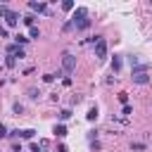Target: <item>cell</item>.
Wrapping results in <instances>:
<instances>
[{"label": "cell", "instance_id": "cb8c5ba5", "mask_svg": "<svg viewBox=\"0 0 152 152\" xmlns=\"http://www.w3.org/2000/svg\"><path fill=\"white\" fill-rule=\"evenodd\" d=\"M7 12H10V7H7V5H0V17H5Z\"/></svg>", "mask_w": 152, "mask_h": 152}, {"label": "cell", "instance_id": "8fae6325", "mask_svg": "<svg viewBox=\"0 0 152 152\" xmlns=\"http://www.w3.org/2000/svg\"><path fill=\"white\" fill-rule=\"evenodd\" d=\"M119 69H121V57H119V55H114V59H112V71H114V74H119Z\"/></svg>", "mask_w": 152, "mask_h": 152}, {"label": "cell", "instance_id": "ba28073f", "mask_svg": "<svg viewBox=\"0 0 152 152\" xmlns=\"http://www.w3.org/2000/svg\"><path fill=\"white\" fill-rule=\"evenodd\" d=\"M28 10L40 14V12H48V5H45V2H33V0H31V2H28Z\"/></svg>", "mask_w": 152, "mask_h": 152}, {"label": "cell", "instance_id": "603a6c76", "mask_svg": "<svg viewBox=\"0 0 152 152\" xmlns=\"http://www.w3.org/2000/svg\"><path fill=\"white\" fill-rule=\"evenodd\" d=\"M131 147H133V150H138V152H140V150H145V145H142V142H133Z\"/></svg>", "mask_w": 152, "mask_h": 152}, {"label": "cell", "instance_id": "e0dca14e", "mask_svg": "<svg viewBox=\"0 0 152 152\" xmlns=\"http://www.w3.org/2000/svg\"><path fill=\"white\" fill-rule=\"evenodd\" d=\"M33 21H36L33 14H26V17H24V24H26V26H33Z\"/></svg>", "mask_w": 152, "mask_h": 152}, {"label": "cell", "instance_id": "ffe728a7", "mask_svg": "<svg viewBox=\"0 0 152 152\" xmlns=\"http://www.w3.org/2000/svg\"><path fill=\"white\" fill-rule=\"evenodd\" d=\"M119 102L121 104H128V93H119Z\"/></svg>", "mask_w": 152, "mask_h": 152}, {"label": "cell", "instance_id": "d6986e66", "mask_svg": "<svg viewBox=\"0 0 152 152\" xmlns=\"http://www.w3.org/2000/svg\"><path fill=\"white\" fill-rule=\"evenodd\" d=\"M14 64H17V59H14V57H10V55H7V59H5V66H10V69H12V66H14Z\"/></svg>", "mask_w": 152, "mask_h": 152}, {"label": "cell", "instance_id": "52a82bcc", "mask_svg": "<svg viewBox=\"0 0 152 152\" xmlns=\"http://www.w3.org/2000/svg\"><path fill=\"white\" fill-rule=\"evenodd\" d=\"M7 55H10V57H14V59H17V57L21 59V57H24V48H19V45H14V43H12V45H7Z\"/></svg>", "mask_w": 152, "mask_h": 152}, {"label": "cell", "instance_id": "d4e9b609", "mask_svg": "<svg viewBox=\"0 0 152 152\" xmlns=\"http://www.w3.org/2000/svg\"><path fill=\"white\" fill-rule=\"evenodd\" d=\"M0 138H7V128H5V124H0Z\"/></svg>", "mask_w": 152, "mask_h": 152}, {"label": "cell", "instance_id": "30bf717a", "mask_svg": "<svg viewBox=\"0 0 152 152\" xmlns=\"http://www.w3.org/2000/svg\"><path fill=\"white\" fill-rule=\"evenodd\" d=\"M26 43H28V36H24V33H17V36H14V45L21 48V45H26Z\"/></svg>", "mask_w": 152, "mask_h": 152}, {"label": "cell", "instance_id": "7c38bea8", "mask_svg": "<svg viewBox=\"0 0 152 152\" xmlns=\"http://www.w3.org/2000/svg\"><path fill=\"white\" fill-rule=\"evenodd\" d=\"M74 26H76V28H78V31H86V28H88V26H90V19H88V17H86V19H81V21H78V24H74Z\"/></svg>", "mask_w": 152, "mask_h": 152}, {"label": "cell", "instance_id": "4fadbf2b", "mask_svg": "<svg viewBox=\"0 0 152 152\" xmlns=\"http://www.w3.org/2000/svg\"><path fill=\"white\" fill-rule=\"evenodd\" d=\"M31 38H40V28L38 26H28V40Z\"/></svg>", "mask_w": 152, "mask_h": 152}, {"label": "cell", "instance_id": "7a4b0ae2", "mask_svg": "<svg viewBox=\"0 0 152 152\" xmlns=\"http://www.w3.org/2000/svg\"><path fill=\"white\" fill-rule=\"evenodd\" d=\"M62 71H64L66 76L76 71V57H74L71 52H64V57H62Z\"/></svg>", "mask_w": 152, "mask_h": 152}, {"label": "cell", "instance_id": "9c48e42d", "mask_svg": "<svg viewBox=\"0 0 152 152\" xmlns=\"http://www.w3.org/2000/svg\"><path fill=\"white\" fill-rule=\"evenodd\" d=\"M52 133H55L57 138H64V135H66V126H64V124H55V128H52Z\"/></svg>", "mask_w": 152, "mask_h": 152}, {"label": "cell", "instance_id": "6da1fadb", "mask_svg": "<svg viewBox=\"0 0 152 152\" xmlns=\"http://www.w3.org/2000/svg\"><path fill=\"white\" fill-rule=\"evenodd\" d=\"M93 40V45H95V57L97 59H104L107 57V40L102 38V36H95V38H90Z\"/></svg>", "mask_w": 152, "mask_h": 152}, {"label": "cell", "instance_id": "2e32d148", "mask_svg": "<svg viewBox=\"0 0 152 152\" xmlns=\"http://www.w3.org/2000/svg\"><path fill=\"white\" fill-rule=\"evenodd\" d=\"M121 114H124V116H131V114H133V107H131V104H124V107H121Z\"/></svg>", "mask_w": 152, "mask_h": 152}, {"label": "cell", "instance_id": "83f0119b", "mask_svg": "<svg viewBox=\"0 0 152 152\" xmlns=\"http://www.w3.org/2000/svg\"><path fill=\"white\" fill-rule=\"evenodd\" d=\"M28 150H31V152H38V150H40V145H36V142H31V147H28Z\"/></svg>", "mask_w": 152, "mask_h": 152}, {"label": "cell", "instance_id": "277c9868", "mask_svg": "<svg viewBox=\"0 0 152 152\" xmlns=\"http://www.w3.org/2000/svg\"><path fill=\"white\" fill-rule=\"evenodd\" d=\"M86 17H88V10H86V7H76V10H74V17H71V26L78 24L81 19H86Z\"/></svg>", "mask_w": 152, "mask_h": 152}, {"label": "cell", "instance_id": "484cf974", "mask_svg": "<svg viewBox=\"0 0 152 152\" xmlns=\"http://www.w3.org/2000/svg\"><path fill=\"white\" fill-rule=\"evenodd\" d=\"M0 36H2V38H7V28H5V24H0Z\"/></svg>", "mask_w": 152, "mask_h": 152}, {"label": "cell", "instance_id": "9a60e30c", "mask_svg": "<svg viewBox=\"0 0 152 152\" xmlns=\"http://www.w3.org/2000/svg\"><path fill=\"white\" fill-rule=\"evenodd\" d=\"M74 7H76V5H74V0H64V2H62V10H64V12H71Z\"/></svg>", "mask_w": 152, "mask_h": 152}, {"label": "cell", "instance_id": "5b68a950", "mask_svg": "<svg viewBox=\"0 0 152 152\" xmlns=\"http://www.w3.org/2000/svg\"><path fill=\"white\" fill-rule=\"evenodd\" d=\"M7 135H19L21 140H31V138L36 135V131H33V128H24V131H12V133H7Z\"/></svg>", "mask_w": 152, "mask_h": 152}, {"label": "cell", "instance_id": "7402d4cb", "mask_svg": "<svg viewBox=\"0 0 152 152\" xmlns=\"http://www.w3.org/2000/svg\"><path fill=\"white\" fill-rule=\"evenodd\" d=\"M43 81H45V83H52V81H55V74H45Z\"/></svg>", "mask_w": 152, "mask_h": 152}, {"label": "cell", "instance_id": "5bb4252c", "mask_svg": "<svg viewBox=\"0 0 152 152\" xmlns=\"http://www.w3.org/2000/svg\"><path fill=\"white\" fill-rule=\"evenodd\" d=\"M86 119H88V121H95V119H97V107H90L88 114H86Z\"/></svg>", "mask_w": 152, "mask_h": 152}, {"label": "cell", "instance_id": "ac0fdd59", "mask_svg": "<svg viewBox=\"0 0 152 152\" xmlns=\"http://www.w3.org/2000/svg\"><path fill=\"white\" fill-rule=\"evenodd\" d=\"M69 116H71V109H62V112H59V119H62V121H66Z\"/></svg>", "mask_w": 152, "mask_h": 152}, {"label": "cell", "instance_id": "3957f363", "mask_svg": "<svg viewBox=\"0 0 152 152\" xmlns=\"http://www.w3.org/2000/svg\"><path fill=\"white\" fill-rule=\"evenodd\" d=\"M133 83L147 86V83H150V71H133Z\"/></svg>", "mask_w": 152, "mask_h": 152}, {"label": "cell", "instance_id": "44dd1931", "mask_svg": "<svg viewBox=\"0 0 152 152\" xmlns=\"http://www.w3.org/2000/svg\"><path fill=\"white\" fill-rule=\"evenodd\" d=\"M38 95H40V93H38V90H36V88H28V97H31V100H36V97H38Z\"/></svg>", "mask_w": 152, "mask_h": 152}, {"label": "cell", "instance_id": "4316f807", "mask_svg": "<svg viewBox=\"0 0 152 152\" xmlns=\"http://www.w3.org/2000/svg\"><path fill=\"white\" fill-rule=\"evenodd\" d=\"M55 152H69V147H66V145H57V150H55Z\"/></svg>", "mask_w": 152, "mask_h": 152}, {"label": "cell", "instance_id": "8992f818", "mask_svg": "<svg viewBox=\"0 0 152 152\" xmlns=\"http://www.w3.org/2000/svg\"><path fill=\"white\" fill-rule=\"evenodd\" d=\"M17 24H19V14L10 10V12L5 14V28H7V26H17Z\"/></svg>", "mask_w": 152, "mask_h": 152}]
</instances>
